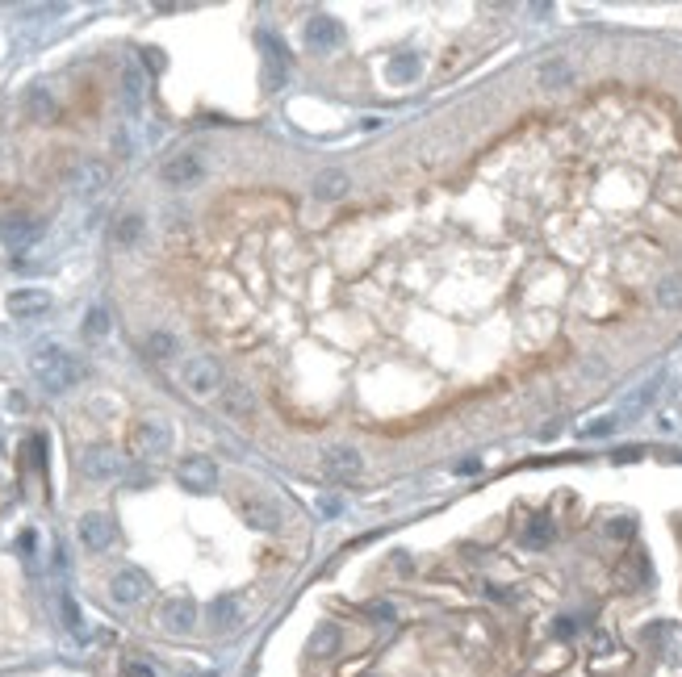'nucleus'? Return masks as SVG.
I'll return each instance as SVG.
<instances>
[{
    "instance_id": "f257e3e1",
    "label": "nucleus",
    "mask_w": 682,
    "mask_h": 677,
    "mask_svg": "<svg viewBox=\"0 0 682 677\" xmlns=\"http://www.w3.org/2000/svg\"><path fill=\"white\" fill-rule=\"evenodd\" d=\"M30 373L38 376L42 389L68 393L84 381V364H80L76 355H68L63 347H38V352L30 355Z\"/></svg>"
},
{
    "instance_id": "f03ea898",
    "label": "nucleus",
    "mask_w": 682,
    "mask_h": 677,
    "mask_svg": "<svg viewBox=\"0 0 682 677\" xmlns=\"http://www.w3.org/2000/svg\"><path fill=\"white\" fill-rule=\"evenodd\" d=\"M180 385H185V393L193 397V402H209V397H218V393L227 389L222 368H218L214 355H193V360H185V368H180Z\"/></svg>"
},
{
    "instance_id": "7ed1b4c3",
    "label": "nucleus",
    "mask_w": 682,
    "mask_h": 677,
    "mask_svg": "<svg viewBox=\"0 0 682 677\" xmlns=\"http://www.w3.org/2000/svg\"><path fill=\"white\" fill-rule=\"evenodd\" d=\"M172 451V427L164 418H143L130 431V456L134 460H164Z\"/></svg>"
},
{
    "instance_id": "20e7f679",
    "label": "nucleus",
    "mask_w": 682,
    "mask_h": 677,
    "mask_svg": "<svg viewBox=\"0 0 682 677\" xmlns=\"http://www.w3.org/2000/svg\"><path fill=\"white\" fill-rule=\"evenodd\" d=\"M256 42H260V50H264V71H260L264 89L268 92L285 89V79H289V50H285V42H281L277 34H268V30H260Z\"/></svg>"
},
{
    "instance_id": "39448f33",
    "label": "nucleus",
    "mask_w": 682,
    "mask_h": 677,
    "mask_svg": "<svg viewBox=\"0 0 682 677\" xmlns=\"http://www.w3.org/2000/svg\"><path fill=\"white\" fill-rule=\"evenodd\" d=\"M206 615H209V628H214L218 636H235V631L248 623V602H243V594H218L206 607Z\"/></svg>"
},
{
    "instance_id": "423d86ee",
    "label": "nucleus",
    "mask_w": 682,
    "mask_h": 677,
    "mask_svg": "<svg viewBox=\"0 0 682 677\" xmlns=\"http://www.w3.org/2000/svg\"><path fill=\"white\" fill-rule=\"evenodd\" d=\"M109 598L118 602V607H139V602L151 598V577L143 569H118L109 577Z\"/></svg>"
},
{
    "instance_id": "0eeeda50",
    "label": "nucleus",
    "mask_w": 682,
    "mask_h": 677,
    "mask_svg": "<svg viewBox=\"0 0 682 677\" xmlns=\"http://www.w3.org/2000/svg\"><path fill=\"white\" fill-rule=\"evenodd\" d=\"M197 602L188 598V594H176V598H168L164 607H159V628L168 631V636H188V631L197 628Z\"/></svg>"
},
{
    "instance_id": "6e6552de",
    "label": "nucleus",
    "mask_w": 682,
    "mask_h": 677,
    "mask_svg": "<svg viewBox=\"0 0 682 677\" xmlns=\"http://www.w3.org/2000/svg\"><path fill=\"white\" fill-rule=\"evenodd\" d=\"M109 185V164L105 159H76L68 172V188L76 196H97Z\"/></svg>"
},
{
    "instance_id": "1a4fd4ad",
    "label": "nucleus",
    "mask_w": 682,
    "mask_h": 677,
    "mask_svg": "<svg viewBox=\"0 0 682 677\" xmlns=\"http://www.w3.org/2000/svg\"><path fill=\"white\" fill-rule=\"evenodd\" d=\"M0 238H5V247H13V251H26V247H34L42 238V222L34 214H5L0 217Z\"/></svg>"
},
{
    "instance_id": "9d476101",
    "label": "nucleus",
    "mask_w": 682,
    "mask_h": 677,
    "mask_svg": "<svg viewBox=\"0 0 682 677\" xmlns=\"http://www.w3.org/2000/svg\"><path fill=\"white\" fill-rule=\"evenodd\" d=\"M176 481L193 493H209L218 485V464L209 456H185L176 464Z\"/></svg>"
},
{
    "instance_id": "9b49d317",
    "label": "nucleus",
    "mask_w": 682,
    "mask_h": 677,
    "mask_svg": "<svg viewBox=\"0 0 682 677\" xmlns=\"http://www.w3.org/2000/svg\"><path fill=\"white\" fill-rule=\"evenodd\" d=\"M80 472H84L89 481H118L122 472H126V460H122V451H113V448H92V451H84Z\"/></svg>"
},
{
    "instance_id": "f8f14e48",
    "label": "nucleus",
    "mask_w": 682,
    "mask_h": 677,
    "mask_svg": "<svg viewBox=\"0 0 682 677\" xmlns=\"http://www.w3.org/2000/svg\"><path fill=\"white\" fill-rule=\"evenodd\" d=\"M318 464H323L326 477H339V481H352V477H360V472H365V456H360L357 448H347V443L326 448Z\"/></svg>"
},
{
    "instance_id": "ddd939ff",
    "label": "nucleus",
    "mask_w": 682,
    "mask_h": 677,
    "mask_svg": "<svg viewBox=\"0 0 682 677\" xmlns=\"http://www.w3.org/2000/svg\"><path fill=\"white\" fill-rule=\"evenodd\" d=\"M80 544H84V548L89 552H109L113 548V540H118V527H113V519H109V514H84V519H80Z\"/></svg>"
},
{
    "instance_id": "4468645a",
    "label": "nucleus",
    "mask_w": 682,
    "mask_h": 677,
    "mask_svg": "<svg viewBox=\"0 0 682 677\" xmlns=\"http://www.w3.org/2000/svg\"><path fill=\"white\" fill-rule=\"evenodd\" d=\"M159 176H164V185H168V188H188V185H197V180H201V159L193 155V151H180V155L164 159Z\"/></svg>"
},
{
    "instance_id": "2eb2a0df",
    "label": "nucleus",
    "mask_w": 682,
    "mask_h": 677,
    "mask_svg": "<svg viewBox=\"0 0 682 677\" xmlns=\"http://www.w3.org/2000/svg\"><path fill=\"white\" fill-rule=\"evenodd\" d=\"M5 310H9L17 323H30V318H42L50 310V293L47 289H13Z\"/></svg>"
},
{
    "instance_id": "dca6fc26",
    "label": "nucleus",
    "mask_w": 682,
    "mask_h": 677,
    "mask_svg": "<svg viewBox=\"0 0 682 677\" xmlns=\"http://www.w3.org/2000/svg\"><path fill=\"white\" fill-rule=\"evenodd\" d=\"M239 511H243V523L256 531H281V523H285V514L272 498H243Z\"/></svg>"
},
{
    "instance_id": "f3484780",
    "label": "nucleus",
    "mask_w": 682,
    "mask_h": 677,
    "mask_svg": "<svg viewBox=\"0 0 682 677\" xmlns=\"http://www.w3.org/2000/svg\"><path fill=\"white\" fill-rule=\"evenodd\" d=\"M344 42V30H339L336 17H326V13H314L306 21V47L310 50H336Z\"/></svg>"
},
{
    "instance_id": "a211bd4d",
    "label": "nucleus",
    "mask_w": 682,
    "mask_h": 677,
    "mask_svg": "<svg viewBox=\"0 0 682 677\" xmlns=\"http://www.w3.org/2000/svg\"><path fill=\"white\" fill-rule=\"evenodd\" d=\"M649 644L657 648L666 661L682 665V628H674V623H653V628H649Z\"/></svg>"
},
{
    "instance_id": "6ab92c4d",
    "label": "nucleus",
    "mask_w": 682,
    "mask_h": 677,
    "mask_svg": "<svg viewBox=\"0 0 682 677\" xmlns=\"http://www.w3.org/2000/svg\"><path fill=\"white\" fill-rule=\"evenodd\" d=\"M347 188H352V180H347L344 167H326V172H318V176H314V196H318V201H344Z\"/></svg>"
},
{
    "instance_id": "aec40b11",
    "label": "nucleus",
    "mask_w": 682,
    "mask_h": 677,
    "mask_svg": "<svg viewBox=\"0 0 682 677\" xmlns=\"http://www.w3.org/2000/svg\"><path fill=\"white\" fill-rule=\"evenodd\" d=\"M657 389H662V376H653V381H645L641 389H633V393H628V397H623V406H620V418H623V422L641 418V414L653 406V397H657Z\"/></svg>"
},
{
    "instance_id": "412c9836",
    "label": "nucleus",
    "mask_w": 682,
    "mask_h": 677,
    "mask_svg": "<svg viewBox=\"0 0 682 677\" xmlns=\"http://www.w3.org/2000/svg\"><path fill=\"white\" fill-rule=\"evenodd\" d=\"M222 410H227L230 418H251V414H256V397H251L248 385L230 381L227 389H222Z\"/></svg>"
},
{
    "instance_id": "4be33fe9",
    "label": "nucleus",
    "mask_w": 682,
    "mask_h": 677,
    "mask_svg": "<svg viewBox=\"0 0 682 677\" xmlns=\"http://www.w3.org/2000/svg\"><path fill=\"white\" fill-rule=\"evenodd\" d=\"M26 113H30V122H42V126L59 118V105H55L50 89H30V97H26Z\"/></svg>"
},
{
    "instance_id": "5701e85b",
    "label": "nucleus",
    "mask_w": 682,
    "mask_h": 677,
    "mask_svg": "<svg viewBox=\"0 0 682 677\" xmlns=\"http://www.w3.org/2000/svg\"><path fill=\"white\" fill-rule=\"evenodd\" d=\"M570 79H574V71H570L565 59H549V63L536 68V84H540V89H561V84H570Z\"/></svg>"
},
{
    "instance_id": "b1692460",
    "label": "nucleus",
    "mask_w": 682,
    "mask_h": 677,
    "mask_svg": "<svg viewBox=\"0 0 682 677\" xmlns=\"http://www.w3.org/2000/svg\"><path fill=\"white\" fill-rule=\"evenodd\" d=\"M419 71H423V63H419V55H394V59L386 63V76H389V84H410V79H419Z\"/></svg>"
},
{
    "instance_id": "393cba45",
    "label": "nucleus",
    "mask_w": 682,
    "mask_h": 677,
    "mask_svg": "<svg viewBox=\"0 0 682 677\" xmlns=\"http://www.w3.org/2000/svg\"><path fill=\"white\" fill-rule=\"evenodd\" d=\"M653 297H657V305L662 310H682V272H670L657 280V289H653Z\"/></svg>"
},
{
    "instance_id": "a878e982",
    "label": "nucleus",
    "mask_w": 682,
    "mask_h": 677,
    "mask_svg": "<svg viewBox=\"0 0 682 677\" xmlns=\"http://www.w3.org/2000/svg\"><path fill=\"white\" fill-rule=\"evenodd\" d=\"M143 97H147V89H143V76L134 68L122 71V100H126L130 113H143Z\"/></svg>"
},
{
    "instance_id": "bb28decb",
    "label": "nucleus",
    "mask_w": 682,
    "mask_h": 677,
    "mask_svg": "<svg viewBox=\"0 0 682 677\" xmlns=\"http://www.w3.org/2000/svg\"><path fill=\"white\" fill-rule=\"evenodd\" d=\"M143 347H147L151 360H172V355H180L176 334H168V331H151L147 339H143Z\"/></svg>"
},
{
    "instance_id": "cd10ccee",
    "label": "nucleus",
    "mask_w": 682,
    "mask_h": 677,
    "mask_svg": "<svg viewBox=\"0 0 682 677\" xmlns=\"http://www.w3.org/2000/svg\"><path fill=\"white\" fill-rule=\"evenodd\" d=\"M339 652V628L323 623V628L310 636V657H336Z\"/></svg>"
},
{
    "instance_id": "c85d7f7f",
    "label": "nucleus",
    "mask_w": 682,
    "mask_h": 677,
    "mask_svg": "<svg viewBox=\"0 0 682 677\" xmlns=\"http://www.w3.org/2000/svg\"><path fill=\"white\" fill-rule=\"evenodd\" d=\"M59 619H63V628L71 631L76 640H84V615H80V602L71 598L68 589L59 594Z\"/></svg>"
},
{
    "instance_id": "c756f323",
    "label": "nucleus",
    "mask_w": 682,
    "mask_h": 677,
    "mask_svg": "<svg viewBox=\"0 0 682 677\" xmlns=\"http://www.w3.org/2000/svg\"><path fill=\"white\" fill-rule=\"evenodd\" d=\"M143 235V217L139 214H126L118 217V226H113V247H134Z\"/></svg>"
},
{
    "instance_id": "7c9ffc66",
    "label": "nucleus",
    "mask_w": 682,
    "mask_h": 677,
    "mask_svg": "<svg viewBox=\"0 0 682 677\" xmlns=\"http://www.w3.org/2000/svg\"><path fill=\"white\" fill-rule=\"evenodd\" d=\"M553 535H557V527L549 519H532V523H527V531H524V544H527V548H549Z\"/></svg>"
},
{
    "instance_id": "2f4dec72",
    "label": "nucleus",
    "mask_w": 682,
    "mask_h": 677,
    "mask_svg": "<svg viewBox=\"0 0 682 677\" xmlns=\"http://www.w3.org/2000/svg\"><path fill=\"white\" fill-rule=\"evenodd\" d=\"M84 334H89V339H105V334H109V314L101 310V305L84 314Z\"/></svg>"
},
{
    "instance_id": "473e14b6",
    "label": "nucleus",
    "mask_w": 682,
    "mask_h": 677,
    "mask_svg": "<svg viewBox=\"0 0 682 677\" xmlns=\"http://www.w3.org/2000/svg\"><path fill=\"white\" fill-rule=\"evenodd\" d=\"M620 581H636V586H645V581H649V565H645V556H628V565H620Z\"/></svg>"
},
{
    "instance_id": "72a5a7b5",
    "label": "nucleus",
    "mask_w": 682,
    "mask_h": 677,
    "mask_svg": "<svg viewBox=\"0 0 682 677\" xmlns=\"http://www.w3.org/2000/svg\"><path fill=\"white\" fill-rule=\"evenodd\" d=\"M122 673H126V677H159L155 669H151L147 661H139V657H126V661H122Z\"/></svg>"
},
{
    "instance_id": "f704fd0d",
    "label": "nucleus",
    "mask_w": 682,
    "mask_h": 677,
    "mask_svg": "<svg viewBox=\"0 0 682 677\" xmlns=\"http://www.w3.org/2000/svg\"><path fill=\"white\" fill-rule=\"evenodd\" d=\"M365 615L377 619V623H394V607H389V602H368Z\"/></svg>"
},
{
    "instance_id": "c9c22d12",
    "label": "nucleus",
    "mask_w": 682,
    "mask_h": 677,
    "mask_svg": "<svg viewBox=\"0 0 682 677\" xmlns=\"http://www.w3.org/2000/svg\"><path fill=\"white\" fill-rule=\"evenodd\" d=\"M633 519H612L607 523V535H615V540H628V535H633Z\"/></svg>"
},
{
    "instance_id": "e433bc0d",
    "label": "nucleus",
    "mask_w": 682,
    "mask_h": 677,
    "mask_svg": "<svg viewBox=\"0 0 682 677\" xmlns=\"http://www.w3.org/2000/svg\"><path fill=\"white\" fill-rule=\"evenodd\" d=\"M615 431V418H599V422H591V427H582V435L591 439V435H612Z\"/></svg>"
},
{
    "instance_id": "4c0bfd02",
    "label": "nucleus",
    "mask_w": 682,
    "mask_h": 677,
    "mask_svg": "<svg viewBox=\"0 0 682 677\" xmlns=\"http://www.w3.org/2000/svg\"><path fill=\"white\" fill-rule=\"evenodd\" d=\"M143 59H147L151 71H164V55H159V50H143Z\"/></svg>"
},
{
    "instance_id": "58836bf2",
    "label": "nucleus",
    "mask_w": 682,
    "mask_h": 677,
    "mask_svg": "<svg viewBox=\"0 0 682 677\" xmlns=\"http://www.w3.org/2000/svg\"><path fill=\"white\" fill-rule=\"evenodd\" d=\"M557 636H574V619H557Z\"/></svg>"
}]
</instances>
